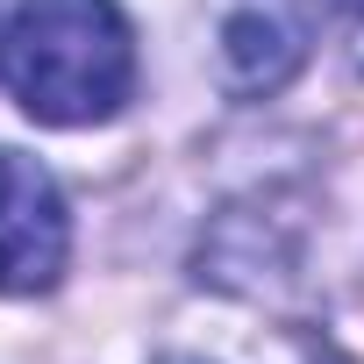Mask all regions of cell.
Instances as JSON below:
<instances>
[{"instance_id": "1", "label": "cell", "mask_w": 364, "mask_h": 364, "mask_svg": "<svg viewBox=\"0 0 364 364\" xmlns=\"http://www.w3.org/2000/svg\"><path fill=\"white\" fill-rule=\"evenodd\" d=\"M0 79L22 114L86 129L136 93V36L114 0H22L0 36Z\"/></svg>"}, {"instance_id": "4", "label": "cell", "mask_w": 364, "mask_h": 364, "mask_svg": "<svg viewBox=\"0 0 364 364\" xmlns=\"http://www.w3.org/2000/svg\"><path fill=\"white\" fill-rule=\"evenodd\" d=\"M328 8H336V15H357V22H364V0H328Z\"/></svg>"}, {"instance_id": "2", "label": "cell", "mask_w": 364, "mask_h": 364, "mask_svg": "<svg viewBox=\"0 0 364 364\" xmlns=\"http://www.w3.org/2000/svg\"><path fill=\"white\" fill-rule=\"evenodd\" d=\"M72 257V215L58 178L22 157L0 150V293H50Z\"/></svg>"}, {"instance_id": "3", "label": "cell", "mask_w": 364, "mask_h": 364, "mask_svg": "<svg viewBox=\"0 0 364 364\" xmlns=\"http://www.w3.org/2000/svg\"><path fill=\"white\" fill-rule=\"evenodd\" d=\"M300 29L286 22V15H272V8H243V15H229V29H222V79L236 86V93H279L286 79H293V65H300Z\"/></svg>"}]
</instances>
